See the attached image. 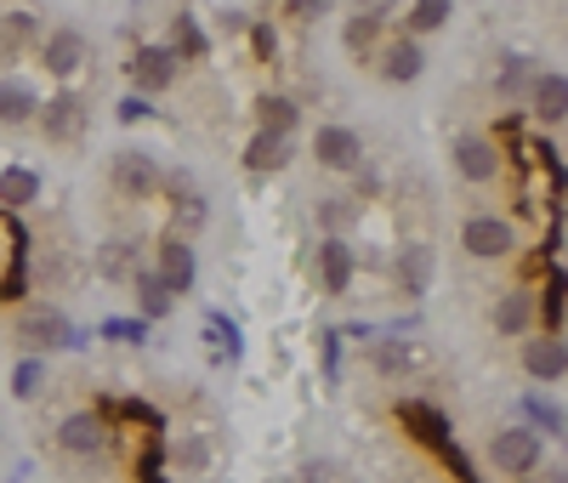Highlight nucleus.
Wrapping results in <instances>:
<instances>
[{
    "mask_svg": "<svg viewBox=\"0 0 568 483\" xmlns=\"http://www.w3.org/2000/svg\"><path fill=\"white\" fill-rule=\"evenodd\" d=\"M18 342H23L34 359H45V353L80 348V335H74V324H69L58 308H29V313H18Z\"/></svg>",
    "mask_w": 568,
    "mask_h": 483,
    "instance_id": "obj_1",
    "label": "nucleus"
},
{
    "mask_svg": "<svg viewBox=\"0 0 568 483\" xmlns=\"http://www.w3.org/2000/svg\"><path fill=\"white\" fill-rule=\"evenodd\" d=\"M540 432L535 426H500L495 439H489V461H495V472H511V477H529L535 466H540Z\"/></svg>",
    "mask_w": 568,
    "mask_h": 483,
    "instance_id": "obj_2",
    "label": "nucleus"
},
{
    "mask_svg": "<svg viewBox=\"0 0 568 483\" xmlns=\"http://www.w3.org/2000/svg\"><path fill=\"white\" fill-rule=\"evenodd\" d=\"M34 125H40L45 142H63V149H69V142L85 137V103H80L74 91H52V97L34 109Z\"/></svg>",
    "mask_w": 568,
    "mask_h": 483,
    "instance_id": "obj_3",
    "label": "nucleus"
},
{
    "mask_svg": "<svg viewBox=\"0 0 568 483\" xmlns=\"http://www.w3.org/2000/svg\"><path fill=\"white\" fill-rule=\"evenodd\" d=\"M313 160L336 177H353L364 165V137L353 125H318L313 131Z\"/></svg>",
    "mask_w": 568,
    "mask_h": 483,
    "instance_id": "obj_4",
    "label": "nucleus"
},
{
    "mask_svg": "<svg viewBox=\"0 0 568 483\" xmlns=\"http://www.w3.org/2000/svg\"><path fill=\"white\" fill-rule=\"evenodd\" d=\"M160 188L171 193V233L194 239V233L205 228V217H211V205H205V193L194 188V177H187V171H171V177H160Z\"/></svg>",
    "mask_w": 568,
    "mask_h": 483,
    "instance_id": "obj_5",
    "label": "nucleus"
},
{
    "mask_svg": "<svg viewBox=\"0 0 568 483\" xmlns=\"http://www.w3.org/2000/svg\"><path fill=\"white\" fill-rule=\"evenodd\" d=\"M125 80H131V91H142V97L171 91V85H176V58H171V46H136V52L125 58Z\"/></svg>",
    "mask_w": 568,
    "mask_h": 483,
    "instance_id": "obj_6",
    "label": "nucleus"
},
{
    "mask_svg": "<svg viewBox=\"0 0 568 483\" xmlns=\"http://www.w3.org/2000/svg\"><path fill=\"white\" fill-rule=\"evenodd\" d=\"M160 160L154 154H142V149H125V154H114V193H120V200H154V193H160Z\"/></svg>",
    "mask_w": 568,
    "mask_h": 483,
    "instance_id": "obj_7",
    "label": "nucleus"
},
{
    "mask_svg": "<svg viewBox=\"0 0 568 483\" xmlns=\"http://www.w3.org/2000/svg\"><path fill=\"white\" fill-rule=\"evenodd\" d=\"M460 245H466V256H478V262H500V256H511L517 233H511L506 217H466Z\"/></svg>",
    "mask_w": 568,
    "mask_h": 483,
    "instance_id": "obj_8",
    "label": "nucleus"
},
{
    "mask_svg": "<svg viewBox=\"0 0 568 483\" xmlns=\"http://www.w3.org/2000/svg\"><path fill=\"white\" fill-rule=\"evenodd\" d=\"M449 154H455V171H460L466 182H478V188L500 177V142H489V137H478V131H460Z\"/></svg>",
    "mask_w": 568,
    "mask_h": 483,
    "instance_id": "obj_9",
    "label": "nucleus"
},
{
    "mask_svg": "<svg viewBox=\"0 0 568 483\" xmlns=\"http://www.w3.org/2000/svg\"><path fill=\"white\" fill-rule=\"evenodd\" d=\"M58 444H63V455H80V461L103 455V450H109V421H103L98 410H74V415H63V426H58Z\"/></svg>",
    "mask_w": 568,
    "mask_h": 483,
    "instance_id": "obj_10",
    "label": "nucleus"
},
{
    "mask_svg": "<svg viewBox=\"0 0 568 483\" xmlns=\"http://www.w3.org/2000/svg\"><path fill=\"white\" fill-rule=\"evenodd\" d=\"M160 279H165V290L182 302L187 290H194V273H200V262H194V245H187L182 233H165L160 239V268H154Z\"/></svg>",
    "mask_w": 568,
    "mask_h": 483,
    "instance_id": "obj_11",
    "label": "nucleus"
},
{
    "mask_svg": "<svg viewBox=\"0 0 568 483\" xmlns=\"http://www.w3.org/2000/svg\"><path fill=\"white\" fill-rule=\"evenodd\" d=\"M34 52H40L45 74L69 80V74L85 63V52H91V46H85V34H80V29H52V34H40V46H34Z\"/></svg>",
    "mask_w": 568,
    "mask_h": 483,
    "instance_id": "obj_12",
    "label": "nucleus"
},
{
    "mask_svg": "<svg viewBox=\"0 0 568 483\" xmlns=\"http://www.w3.org/2000/svg\"><path fill=\"white\" fill-rule=\"evenodd\" d=\"M353 273H358V256H353L347 239H318V284H324V296H347Z\"/></svg>",
    "mask_w": 568,
    "mask_h": 483,
    "instance_id": "obj_13",
    "label": "nucleus"
},
{
    "mask_svg": "<svg viewBox=\"0 0 568 483\" xmlns=\"http://www.w3.org/2000/svg\"><path fill=\"white\" fill-rule=\"evenodd\" d=\"M529 114H535L540 125H562V114H568V80H562V69H540V74H535V85H529Z\"/></svg>",
    "mask_w": 568,
    "mask_h": 483,
    "instance_id": "obj_14",
    "label": "nucleus"
},
{
    "mask_svg": "<svg viewBox=\"0 0 568 483\" xmlns=\"http://www.w3.org/2000/svg\"><path fill=\"white\" fill-rule=\"evenodd\" d=\"M562 370H568L562 335H529L524 342V375L529 381H562Z\"/></svg>",
    "mask_w": 568,
    "mask_h": 483,
    "instance_id": "obj_15",
    "label": "nucleus"
},
{
    "mask_svg": "<svg viewBox=\"0 0 568 483\" xmlns=\"http://www.w3.org/2000/svg\"><path fill=\"white\" fill-rule=\"evenodd\" d=\"M131 296H136V319H149V324L171 319V308H176V296L165 290V279L154 268H136L131 273Z\"/></svg>",
    "mask_w": 568,
    "mask_h": 483,
    "instance_id": "obj_16",
    "label": "nucleus"
},
{
    "mask_svg": "<svg viewBox=\"0 0 568 483\" xmlns=\"http://www.w3.org/2000/svg\"><path fill=\"white\" fill-rule=\"evenodd\" d=\"M136 268H142V245H136V239L114 233V239H103V245H98V273L109 284H131Z\"/></svg>",
    "mask_w": 568,
    "mask_h": 483,
    "instance_id": "obj_17",
    "label": "nucleus"
},
{
    "mask_svg": "<svg viewBox=\"0 0 568 483\" xmlns=\"http://www.w3.org/2000/svg\"><path fill=\"white\" fill-rule=\"evenodd\" d=\"M40 46V18L34 12H0V63H18Z\"/></svg>",
    "mask_w": 568,
    "mask_h": 483,
    "instance_id": "obj_18",
    "label": "nucleus"
},
{
    "mask_svg": "<svg viewBox=\"0 0 568 483\" xmlns=\"http://www.w3.org/2000/svg\"><path fill=\"white\" fill-rule=\"evenodd\" d=\"M382 74L393 80V85H415L420 74H426V52H420V40H409V34H398L387 52H382Z\"/></svg>",
    "mask_w": 568,
    "mask_h": 483,
    "instance_id": "obj_19",
    "label": "nucleus"
},
{
    "mask_svg": "<svg viewBox=\"0 0 568 483\" xmlns=\"http://www.w3.org/2000/svg\"><path fill=\"white\" fill-rule=\"evenodd\" d=\"M165 46H171V58H176V63H200V58H211V34L200 29L194 12H176V18H171V40H165Z\"/></svg>",
    "mask_w": 568,
    "mask_h": 483,
    "instance_id": "obj_20",
    "label": "nucleus"
},
{
    "mask_svg": "<svg viewBox=\"0 0 568 483\" xmlns=\"http://www.w3.org/2000/svg\"><path fill=\"white\" fill-rule=\"evenodd\" d=\"M398 284L409 290V296H426V290H433V245H426V239H409V245L398 251Z\"/></svg>",
    "mask_w": 568,
    "mask_h": 483,
    "instance_id": "obj_21",
    "label": "nucleus"
},
{
    "mask_svg": "<svg viewBox=\"0 0 568 483\" xmlns=\"http://www.w3.org/2000/svg\"><path fill=\"white\" fill-rule=\"evenodd\" d=\"M284 165H291V137L256 131V137L245 142V171H256V177H273V171H284Z\"/></svg>",
    "mask_w": 568,
    "mask_h": 483,
    "instance_id": "obj_22",
    "label": "nucleus"
},
{
    "mask_svg": "<svg viewBox=\"0 0 568 483\" xmlns=\"http://www.w3.org/2000/svg\"><path fill=\"white\" fill-rule=\"evenodd\" d=\"M34 109H40V91L29 80H18V74L0 80V125H29Z\"/></svg>",
    "mask_w": 568,
    "mask_h": 483,
    "instance_id": "obj_23",
    "label": "nucleus"
},
{
    "mask_svg": "<svg viewBox=\"0 0 568 483\" xmlns=\"http://www.w3.org/2000/svg\"><path fill=\"white\" fill-rule=\"evenodd\" d=\"M318 228H324V239H347V228L364 217V205L353 200V193H324V200H318Z\"/></svg>",
    "mask_w": 568,
    "mask_h": 483,
    "instance_id": "obj_24",
    "label": "nucleus"
},
{
    "mask_svg": "<svg viewBox=\"0 0 568 483\" xmlns=\"http://www.w3.org/2000/svg\"><path fill=\"white\" fill-rule=\"evenodd\" d=\"M398 421L415 432L420 444H433V450H444V455H449V432H444L449 421H444L433 404H398Z\"/></svg>",
    "mask_w": 568,
    "mask_h": 483,
    "instance_id": "obj_25",
    "label": "nucleus"
},
{
    "mask_svg": "<svg viewBox=\"0 0 568 483\" xmlns=\"http://www.w3.org/2000/svg\"><path fill=\"white\" fill-rule=\"evenodd\" d=\"M369 364L382 370V375H409L415 370V348H409V335H375L369 342Z\"/></svg>",
    "mask_w": 568,
    "mask_h": 483,
    "instance_id": "obj_26",
    "label": "nucleus"
},
{
    "mask_svg": "<svg viewBox=\"0 0 568 483\" xmlns=\"http://www.w3.org/2000/svg\"><path fill=\"white\" fill-rule=\"evenodd\" d=\"M296 120H302V103L296 97H256V131H273V137H291L296 131Z\"/></svg>",
    "mask_w": 568,
    "mask_h": 483,
    "instance_id": "obj_27",
    "label": "nucleus"
},
{
    "mask_svg": "<svg viewBox=\"0 0 568 483\" xmlns=\"http://www.w3.org/2000/svg\"><path fill=\"white\" fill-rule=\"evenodd\" d=\"M449 18H455V0H409V12H404V34H409V40L438 34Z\"/></svg>",
    "mask_w": 568,
    "mask_h": 483,
    "instance_id": "obj_28",
    "label": "nucleus"
},
{
    "mask_svg": "<svg viewBox=\"0 0 568 483\" xmlns=\"http://www.w3.org/2000/svg\"><path fill=\"white\" fill-rule=\"evenodd\" d=\"M535 324V296L529 290H506V296L495 302V330L500 335H524Z\"/></svg>",
    "mask_w": 568,
    "mask_h": 483,
    "instance_id": "obj_29",
    "label": "nucleus"
},
{
    "mask_svg": "<svg viewBox=\"0 0 568 483\" xmlns=\"http://www.w3.org/2000/svg\"><path fill=\"white\" fill-rule=\"evenodd\" d=\"M34 200H40V177H34L29 165H7V171H0V205L23 211V205H34Z\"/></svg>",
    "mask_w": 568,
    "mask_h": 483,
    "instance_id": "obj_30",
    "label": "nucleus"
},
{
    "mask_svg": "<svg viewBox=\"0 0 568 483\" xmlns=\"http://www.w3.org/2000/svg\"><path fill=\"white\" fill-rule=\"evenodd\" d=\"M535 58H506L500 74H495V91L506 97V103H529V85H535Z\"/></svg>",
    "mask_w": 568,
    "mask_h": 483,
    "instance_id": "obj_31",
    "label": "nucleus"
},
{
    "mask_svg": "<svg viewBox=\"0 0 568 483\" xmlns=\"http://www.w3.org/2000/svg\"><path fill=\"white\" fill-rule=\"evenodd\" d=\"M382 23H387V18H375V12H353V18L342 23V46H347L353 58H369L375 46H382Z\"/></svg>",
    "mask_w": 568,
    "mask_h": 483,
    "instance_id": "obj_32",
    "label": "nucleus"
},
{
    "mask_svg": "<svg viewBox=\"0 0 568 483\" xmlns=\"http://www.w3.org/2000/svg\"><path fill=\"white\" fill-rule=\"evenodd\" d=\"M535 319H540V330H546V335H562V273H551V279H546L540 302H535Z\"/></svg>",
    "mask_w": 568,
    "mask_h": 483,
    "instance_id": "obj_33",
    "label": "nucleus"
},
{
    "mask_svg": "<svg viewBox=\"0 0 568 483\" xmlns=\"http://www.w3.org/2000/svg\"><path fill=\"white\" fill-rule=\"evenodd\" d=\"M40 386H45V359H23L18 370H12V399H23V404H34L40 399Z\"/></svg>",
    "mask_w": 568,
    "mask_h": 483,
    "instance_id": "obj_34",
    "label": "nucleus"
},
{
    "mask_svg": "<svg viewBox=\"0 0 568 483\" xmlns=\"http://www.w3.org/2000/svg\"><path fill=\"white\" fill-rule=\"evenodd\" d=\"M103 335L109 342H125V348H142L149 342V319H103Z\"/></svg>",
    "mask_w": 568,
    "mask_h": 483,
    "instance_id": "obj_35",
    "label": "nucleus"
},
{
    "mask_svg": "<svg viewBox=\"0 0 568 483\" xmlns=\"http://www.w3.org/2000/svg\"><path fill=\"white\" fill-rule=\"evenodd\" d=\"M524 415H529L535 426H546V439H557V432H562V410H557V404H546L540 393H529V399H524Z\"/></svg>",
    "mask_w": 568,
    "mask_h": 483,
    "instance_id": "obj_36",
    "label": "nucleus"
},
{
    "mask_svg": "<svg viewBox=\"0 0 568 483\" xmlns=\"http://www.w3.org/2000/svg\"><path fill=\"white\" fill-rule=\"evenodd\" d=\"M114 120H120V125H142V120H154V103H149L142 91H125L120 109H114Z\"/></svg>",
    "mask_w": 568,
    "mask_h": 483,
    "instance_id": "obj_37",
    "label": "nucleus"
},
{
    "mask_svg": "<svg viewBox=\"0 0 568 483\" xmlns=\"http://www.w3.org/2000/svg\"><path fill=\"white\" fill-rule=\"evenodd\" d=\"M176 466H182V472H205V466H211V444H205V439H187V444L176 450Z\"/></svg>",
    "mask_w": 568,
    "mask_h": 483,
    "instance_id": "obj_38",
    "label": "nucleus"
},
{
    "mask_svg": "<svg viewBox=\"0 0 568 483\" xmlns=\"http://www.w3.org/2000/svg\"><path fill=\"white\" fill-rule=\"evenodd\" d=\"M211 335L227 348V359H240V324L233 319H222V313H211Z\"/></svg>",
    "mask_w": 568,
    "mask_h": 483,
    "instance_id": "obj_39",
    "label": "nucleus"
},
{
    "mask_svg": "<svg viewBox=\"0 0 568 483\" xmlns=\"http://www.w3.org/2000/svg\"><path fill=\"white\" fill-rule=\"evenodd\" d=\"M284 12H291L296 23H318L329 12V0H284Z\"/></svg>",
    "mask_w": 568,
    "mask_h": 483,
    "instance_id": "obj_40",
    "label": "nucleus"
},
{
    "mask_svg": "<svg viewBox=\"0 0 568 483\" xmlns=\"http://www.w3.org/2000/svg\"><path fill=\"white\" fill-rule=\"evenodd\" d=\"M245 34H251V40H256V52H262V58H267V63H273V58H278V34H273V29H267V23H251V29H245Z\"/></svg>",
    "mask_w": 568,
    "mask_h": 483,
    "instance_id": "obj_41",
    "label": "nucleus"
},
{
    "mask_svg": "<svg viewBox=\"0 0 568 483\" xmlns=\"http://www.w3.org/2000/svg\"><path fill=\"white\" fill-rule=\"evenodd\" d=\"M302 483H336V466H329V461H307L302 466Z\"/></svg>",
    "mask_w": 568,
    "mask_h": 483,
    "instance_id": "obj_42",
    "label": "nucleus"
},
{
    "mask_svg": "<svg viewBox=\"0 0 568 483\" xmlns=\"http://www.w3.org/2000/svg\"><path fill=\"white\" fill-rule=\"evenodd\" d=\"M245 29H251L245 12H222V34H245Z\"/></svg>",
    "mask_w": 568,
    "mask_h": 483,
    "instance_id": "obj_43",
    "label": "nucleus"
},
{
    "mask_svg": "<svg viewBox=\"0 0 568 483\" xmlns=\"http://www.w3.org/2000/svg\"><path fill=\"white\" fill-rule=\"evenodd\" d=\"M546 483H562V466H551V472H546Z\"/></svg>",
    "mask_w": 568,
    "mask_h": 483,
    "instance_id": "obj_44",
    "label": "nucleus"
}]
</instances>
